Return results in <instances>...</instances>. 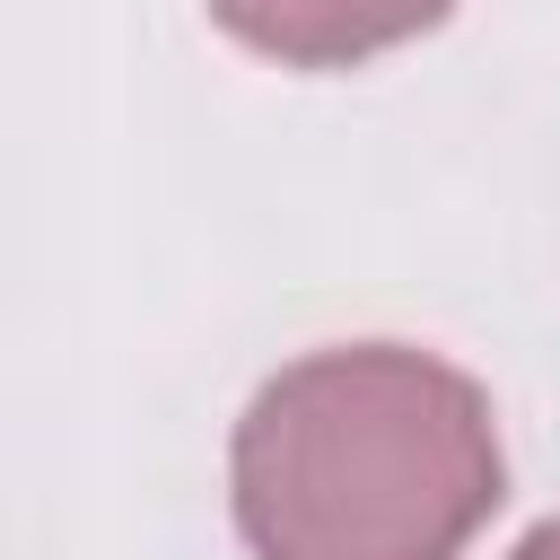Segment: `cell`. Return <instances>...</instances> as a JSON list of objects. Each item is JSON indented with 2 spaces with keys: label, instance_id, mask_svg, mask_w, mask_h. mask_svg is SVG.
Returning <instances> with one entry per match:
<instances>
[{
  "label": "cell",
  "instance_id": "obj_1",
  "mask_svg": "<svg viewBox=\"0 0 560 560\" xmlns=\"http://www.w3.org/2000/svg\"><path fill=\"white\" fill-rule=\"evenodd\" d=\"M508 490L490 394L402 341L280 368L236 420L254 560H455Z\"/></svg>",
  "mask_w": 560,
  "mask_h": 560
},
{
  "label": "cell",
  "instance_id": "obj_2",
  "mask_svg": "<svg viewBox=\"0 0 560 560\" xmlns=\"http://www.w3.org/2000/svg\"><path fill=\"white\" fill-rule=\"evenodd\" d=\"M455 0H210V18L289 61V70H341V61H368V52H394L411 35H429Z\"/></svg>",
  "mask_w": 560,
  "mask_h": 560
},
{
  "label": "cell",
  "instance_id": "obj_3",
  "mask_svg": "<svg viewBox=\"0 0 560 560\" xmlns=\"http://www.w3.org/2000/svg\"><path fill=\"white\" fill-rule=\"evenodd\" d=\"M508 560H560V525H534V534H525Z\"/></svg>",
  "mask_w": 560,
  "mask_h": 560
}]
</instances>
